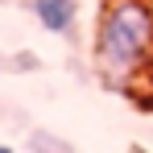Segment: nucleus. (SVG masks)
<instances>
[{
    "label": "nucleus",
    "mask_w": 153,
    "mask_h": 153,
    "mask_svg": "<svg viewBox=\"0 0 153 153\" xmlns=\"http://www.w3.org/2000/svg\"><path fill=\"white\" fill-rule=\"evenodd\" d=\"M153 62V0H108L95 25V66L112 83Z\"/></svg>",
    "instance_id": "obj_1"
},
{
    "label": "nucleus",
    "mask_w": 153,
    "mask_h": 153,
    "mask_svg": "<svg viewBox=\"0 0 153 153\" xmlns=\"http://www.w3.org/2000/svg\"><path fill=\"white\" fill-rule=\"evenodd\" d=\"M33 17L46 25V33H71L79 21L75 0H33Z\"/></svg>",
    "instance_id": "obj_2"
},
{
    "label": "nucleus",
    "mask_w": 153,
    "mask_h": 153,
    "mask_svg": "<svg viewBox=\"0 0 153 153\" xmlns=\"http://www.w3.org/2000/svg\"><path fill=\"white\" fill-rule=\"evenodd\" d=\"M0 153H13V149H8V145H0Z\"/></svg>",
    "instance_id": "obj_3"
},
{
    "label": "nucleus",
    "mask_w": 153,
    "mask_h": 153,
    "mask_svg": "<svg viewBox=\"0 0 153 153\" xmlns=\"http://www.w3.org/2000/svg\"><path fill=\"white\" fill-rule=\"evenodd\" d=\"M66 153H71V149H66Z\"/></svg>",
    "instance_id": "obj_4"
}]
</instances>
